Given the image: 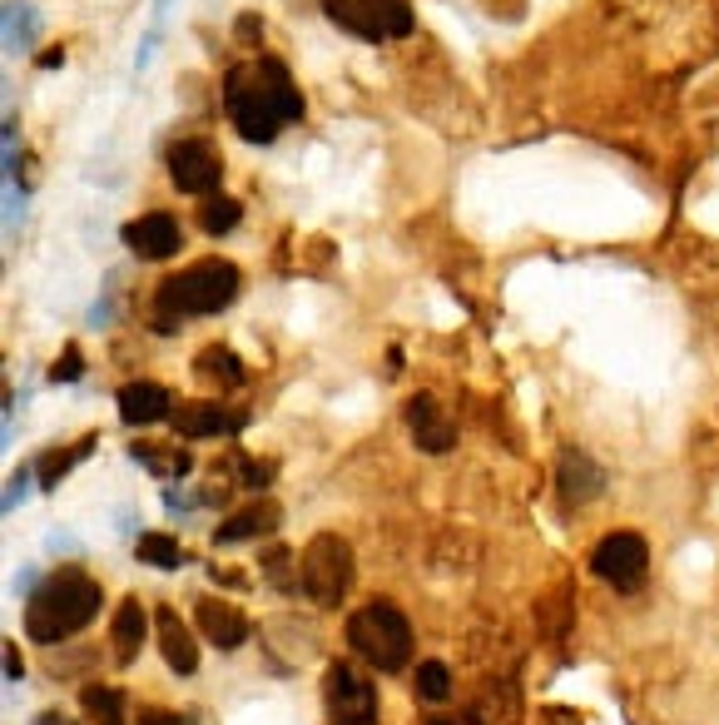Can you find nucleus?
Returning <instances> with one entry per match:
<instances>
[{"mask_svg": "<svg viewBox=\"0 0 719 725\" xmlns=\"http://www.w3.org/2000/svg\"><path fill=\"white\" fill-rule=\"evenodd\" d=\"M224 105L238 135L254 144H273L283 125L303 119V95L293 85L283 60H258V66H234L224 75Z\"/></svg>", "mask_w": 719, "mask_h": 725, "instance_id": "f257e3e1", "label": "nucleus"}, {"mask_svg": "<svg viewBox=\"0 0 719 725\" xmlns=\"http://www.w3.org/2000/svg\"><path fill=\"white\" fill-rule=\"evenodd\" d=\"M99 607H105V596H99L95 576L64 566V572L45 576L40 592L25 601V636L40 641V646H55V641L85 631L99 617Z\"/></svg>", "mask_w": 719, "mask_h": 725, "instance_id": "f03ea898", "label": "nucleus"}, {"mask_svg": "<svg viewBox=\"0 0 719 725\" xmlns=\"http://www.w3.org/2000/svg\"><path fill=\"white\" fill-rule=\"evenodd\" d=\"M238 293V269L228 259H199L189 264L184 273H174V279L160 283V293H154V304H160V334H169V314L184 318V314H214V308L234 304Z\"/></svg>", "mask_w": 719, "mask_h": 725, "instance_id": "7ed1b4c3", "label": "nucleus"}, {"mask_svg": "<svg viewBox=\"0 0 719 725\" xmlns=\"http://www.w3.org/2000/svg\"><path fill=\"white\" fill-rule=\"evenodd\" d=\"M347 641L373 671H402L412 660V621L392 601H367L363 611L347 617Z\"/></svg>", "mask_w": 719, "mask_h": 725, "instance_id": "20e7f679", "label": "nucleus"}, {"mask_svg": "<svg viewBox=\"0 0 719 725\" xmlns=\"http://www.w3.org/2000/svg\"><path fill=\"white\" fill-rule=\"evenodd\" d=\"M347 582H353V547H347L343 537H333V531H318L298 557L303 596L318 601V607H338L343 592H347Z\"/></svg>", "mask_w": 719, "mask_h": 725, "instance_id": "39448f33", "label": "nucleus"}, {"mask_svg": "<svg viewBox=\"0 0 719 725\" xmlns=\"http://www.w3.org/2000/svg\"><path fill=\"white\" fill-rule=\"evenodd\" d=\"M322 711L328 725H373L377 721V691L367 676H357L347 660H333L322 676Z\"/></svg>", "mask_w": 719, "mask_h": 725, "instance_id": "423d86ee", "label": "nucleus"}, {"mask_svg": "<svg viewBox=\"0 0 719 725\" xmlns=\"http://www.w3.org/2000/svg\"><path fill=\"white\" fill-rule=\"evenodd\" d=\"M645 566H650V547H645L640 531H611V537L596 541V552H591V572L601 582L621 586V592L640 586Z\"/></svg>", "mask_w": 719, "mask_h": 725, "instance_id": "0eeeda50", "label": "nucleus"}, {"mask_svg": "<svg viewBox=\"0 0 719 725\" xmlns=\"http://www.w3.org/2000/svg\"><path fill=\"white\" fill-rule=\"evenodd\" d=\"M219 174H224V160L209 140H179L169 150V179L184 195H214Z\"/></svg>", "mask_w": 719, "mask_h": 725, "instance_id": "6e6552de", "label": "nucleus"}, {"mask_svg": "<svg viewBox=\"0 0 719 725\" xmlns=\"http://www.w3.org/2000/svg\"><path fill=\"white\" fill-rule=\"evenodd\" d=\"M125 249L134 254V259H150V264H164L174 259V254L184 249V234H179V219L174 214H140V219H129L125 224Z\"/></svg>", "mask_w": 719, "mask_h": 725, "instance_id": "1a4fd4ad", "label": "nucleus"}, {"mask_svg": "<svg viewBox=\"0 0 719 725\" xmlns=\"http://www.w3.org/2000/svg\"><path fill=\"white\" fill-rule=\"evenodd\" d=\"M408 428H412V437H417L422 453H447L451 447V422H447V412H441V402L432 398V393H417V398L408 402Z\"/></svg>", "mask_w": 719, "mask_h": 725, "instance_id": "9d476101", "label": "nucleus"}, {"mask_svg": "<svg viewBox=\"0 0 719 725\" xmlns=\"http://www.w3.org/2000/svg\"><path fill=\"white\" fill-rule=\"evenodd\" d=\"M174 412V398L169 388H160V383H125L119 388V418L129 422V428H144V422H160Z\"/></svg>", "mask_w": 719, "mask_h": 725, "instance_id": "9b49d317", "label": "nucleus"}, {"mask_svg": "<svg viewBox=\"0 0 719 725\" xmlns=\"http://www.w3.org/2000/svg\"><path fill=\"white\" fill-rule=\"evenodd\" d=\"M199 631H204V641H214L219 651H238L248 641V617L234 611L228 601H199Z\"/></svg>", "mask_w": 719, "mask_h": 725, "instance_id": "f8f14e48", "label": "nucleus"}, {"mask_svg": "<svg viewBox=\"0 0 719 725\" xmlns=\"http://www.w3.org/2000/svg\"><path fill=\"white\" fill-rule=\"evenodd\" d=\"M238 418L224 402H184L174 408V433L179 437H214V433H234Z\"/></svg>", "mask_w": 719, "mask_h": 725, "instance_id": "ddd939ff", "label": "nucleus"}, {"mask_svg": "<svg viewBox=\"0 0 719 725\" xmlns=\"http://www.w3.org/2000/svg\"><path fill=\"white\" fill-rule=\"evenodd\" d=\"M154 627H160V651H164V660H169L179 676H189L193 666H199V646H193L189 627L174 617V607H160V611H154Z\"/></svg>", "mask_w": 719, "mask_h": 725, "instance_id": "4468645a", "label": "nucleus"}, {"mask_svg": "<svg viewBox=\"0 0 719 725\" xmlns=\"http://www.w3.org/2000/svg\"><path fill=\"white\" fill-rule=\"evenodd\" d=\"M279 502H254V507H244V512H234V517L219 527V541H248V537H263V531H273L279 527Z\"/></svg>", "mask_w": 719, "mask_h": 725, "instance_id": "2eb2a0df", "label": "nucleus"}, {"mask_svg": "<svg viewBox=\"0 0 719 725\" xmlns=\"http://www.w3.org/2000/svg\"><path fill=\"white\" fill-rule=\"evenodd\" d=\"M322 15L333 25H343L347 35H357V40H387L382 25L373 21V11H367V0H322Z\"/></svg>", "mask_w": 719, "mask_h": 725, "instance_id": "dca6fc26", "label": "nucleus"}, {"mask_svg": "<svg viewBox=\"0 0 719 725\" xmlns=\"http://www.w3.org/2000/svg\"><path fill=\"white\" fill-rule=\"evenodd\" d=\"M561 492H566V502H586L601 492V467H591L580 453H566L561 457Z\"/></svg>", "mask_w": 719, "mask_h": 725, "instance_id": "f3484780", "label": "nucleus"}, {"mask_svg": "<svg viewBox=\"0 0 719 725\" xmlns=\"http://www.w3.org/2000/svg\"><path fill=\"white\" fill-rule=\"evenodd\" d=\"M140 646H144V607L129 596L125 607L115 611V656L129 666V660L140 656Z\"/></svg>", "mask_w": 719, "mask_h": 725, "instance_id": "a211bd4d", "label": "nucleus"}, {"mask_svg": "<svg viewBox=\"0 0 719 725\" xmlns=\"http://www.w3.org/2000/svg\"><path fill=\"white\" fill-rule=\"evenodd\" d=\"M193 373H199V378L224 383V388H238V383H244V363H238L228 348H204V353L193 358Z\"/></svg>", "mask_w": 719, "mask_h": 725, "instance_id": "6ab92c4d", "label": "nucleus"}, {"mask_svg": "<svg viewBox=\"0 0 719 725\" xmlns=\"http://www.w3.org/2000/svg\"><path fill=\"white\" fill-rule=\"evenodd\" d=\"M238 219H244V204H238L234 195H209L204 204H199V229L204 234H228V229H238Z\"/></svg>", "mask_w": 719, "mask_h": 725, "instance_id": "aec40b11", "label": "nucleus"}, {"mask_svg": "<svg viewBox=\"0 0 719 725\" xmlns=\"http://www.w3.org/2000/svg\"><path fill=\"white\" fill-rule=\"evenodd\" d=\"M80 705H85L99 725H125V695H119L115 686H85Z\"/></svg>", "mask_w": 719, "mask_h": 725, "instance_id": "412c9836", "label": "nucleus"}, {"mask_svg": "<svg viewBox=\"0 0 719 725\" xmlns=\"http://www.w3.org/2000/svg\"><path fill=\"white\" fill-rule=\"evenodd\" d=\"M367 11H373V21L382 25L387 40L412 35V5H408V0H367Z\"/></svg>", "mask_w": 719, "mask_h": 725, "instance_id": "4be33fe9", "label": "nucleus"}, {"mask_svg": "<svg viewBox=\"0 0 719 725\" xmlns=\"http://www.w3.org/2000/svg\"><path fill=\"white\" fill-rule=\"evenodd\" d=\"M140 562H150V566H184V547L174 537H164V531H150V537H140Z\"/></svg>", "mask_w": 719, "mask_h": 725, "instance_id": "5701e85b", "label": "nucleus"}, {"mask_svg": "<svg viewBox=\"0 0 719 725\" xmlns=\"http://www.w3.org/2000/svg\"><path fill=\"white\" fill-rule=\"evenodd\" d=\"M417 691L427 695V701H447V695H451V671L441 666V660H422V666H417Z\"/></svg>", "mask_w": 719, "mask_h": 725, "instance_id": "b1692460", "label": "nucleus"}, {"mask_svg": "<svg viewBox=\"0 0 719 725\" xmlns=\"http://www.w3.org/2000/svg\"><path fill=\"white\" fill-rule=\"evenodd\" d=\"M134 457H140V463H150L154 472H169V477L189 472V453H154L150 443H134Z\"/></svg>", "mask_w": 719, "mask_h": 725, "instance_id": "393cba45", "label": "nucleus"}, {"mask_svg": "<svg viewBox=\"0 0 719 725\" xmlns=\"http://www.w3.org/2000/svg\"><path fill=\"white\" fill-rule=\"evenodd\" d=\"M90 447H95V437H85V443H80V447H75V453H60V457H55V453H50V457H45V463H40V477H45V488H55V482H60V477H64V472H70V467H75V463H80V457H85V453H90Z\"/></svg>", "mask_w": 719, "mask_h": 725, "instance_id": "a878e982", "label": "nucleus"}, {"mask_svg": "<svg viewBox=\"0 0 719 725\" xmlns=\"http://www.w3.org/2000/svg\"><path fill=\"white\" fill-rule=\"evenodd\" d=\"M80 373H85V363H80V348L70 343V348H64V353H60V363H55V369H50V378H55V383H75Z\"/></svg>", "mask_w": 719, "mask_h": 725, "instance_id": "bb28decb", "label": "nucleus"}, {"mask_svg": "<svg viewBox=\"0 0 719 725\" xmlns=\"http://www.w3.org/2000/svg\"><path fill=\"white\" fill-rule=\"evenodd\" d=\"M288 562H293L288 552H269V557H263V572H269V582L279 586V592H293V576L283 572V566H288Z\"/></svg>", "mask_w": 719, "mask_h": 725, "instance_id": "cd10ccee", "label": "nucleus"}, {"mask_svg": "<svg viewBox=\"0 0 719 725\" xmlns=\"http://www.w3.org/2000/svg\"><path fill=\"white\" fill-rule=\"evenodd\" d=\"M269 477H273V463H244V488L263 492L269 488Z\"/></svg>", "mask_w": 719, "mask_h": 725, "instance_id": "c85d7f7f", "label": "nucleus"}, {"mask_svg": "<svg viewBox=\"0 0 719 725\" xmlns=\"http://www.w3.org/2000/svg\"><path fill=\"white\" fill-rule=\"evenodd\" d=\"M140 725H189V721H184V715H169V711H150Z\"/></svg>", "mask_w": 719, "mask_h": 725, "instance_id": "c756f323", "label": "nucleus"}, {"mask_svg": "<svg viewBox=\"0 0 719 725\" xmlns=\"http://www.w3.org/2000/svg\"><path fill=\"white\" fill-rule=\"evenodd\" d=\"M5 676H11V681H21V656H15V646H5Z\"/></svg>", "mask_w": 719, "mask_h": 725, "instance_id": "7c9ffc66", "label": "nucleus"}, {"mask_svg": "<svg viewBox=\"0 0 719 725\" xmlns=\"http://www.w3.org/2000/svg\"><path fill=\"white\" fill-rule=\"evenodd\" d=\"M546 721L551 725H580V715L576 711H546Z\"/></svg>", "mask_w": 719, "mask_h": 725, "instance_id": "2f4dec72", "label": "nucleus"}, {"mask_svg": "<svg viewBox=\"0 0 719 725\" xmlns=\"http://www.w3.org/2000/svg\"><path fill=\"white\" fill-rule=\"evenodd\" d=\"M60 60H64V50H60V45H55V50H45V55H40V66H45V70H55V66H60Z\"/></svg>", "mask_w": 719, "mask_h": 725, "instance_id": "473e14b6", "label": "nucleus"}, {"mask_svg": "<svg viewBox=\"0 0 719 725\" xmlns=\"http://www.w3.org/2000/svg\"><path fill=\"white\" fill-rule=\"evenodd\" d=\"M432 725H451V721H432Z\"/></svg>", "mask_w": 719, "mask_h": 725, "instance_id": "72a5a7b5", "label": "nucleus"}]
</instances>
